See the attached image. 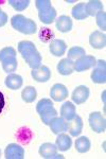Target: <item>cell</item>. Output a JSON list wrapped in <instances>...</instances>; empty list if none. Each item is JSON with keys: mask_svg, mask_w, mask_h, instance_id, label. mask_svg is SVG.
<instances>
[{"mask_svg": "<svg viewBox=\"0 0 106 159\" xmlns=\"http://www.w3.org/2000/svg\"><path fill=\"white\" fill-rule=\"evenodd\" d=\"M89 125L91 127V129L94 133H104L106 129V121L105 118L102 115V112L100 111H94L89 115L88 118Z\"/></svg>", "mask_w": 106, "mask_h": 159, "instance_id": "6da1fadb", "label": "cell"}, {"mask_svg": "<svg viewBox=\"0 0 106 159\" xmlns=\"http://www.w3.org/2000/svg\"><path fill=\"white\" fill-rule=\"evenodd\" d=\"M91 81L95 84H105L106 83V64L105 61H97L95 67L91 72Z\"/></svg>", "mask_w": 106, "mask_h": 159, "instance_id": "7a4b0ae2", "label": "cell"}, {"mask_svg": "<svg viewBox=\"0 0 106 159\" xmlns=\"http://www.w3.org/2000/svg\"><path fill=\"white\" fill-rule=\"evenodd\" d=\"M97 60L92 55H85L83 57L79 58L77 61H73V69L77 72H83V71L89 70L91 68L95 67Z\"/></svg>", "mask_w": 106, "mask_h": 159, "instance_id": "3957f363", "label": "cell"}, {"mask_svg": "<svg viewBox=\"0 0 106 159\" xmlns=\"http://www.w3.org/2000/svg\"><path fill=\"white\" fill-rule=\"evenodd\" d=\"M89 96H90V90L88 87L85 85H80L72 92L71 99L76 105H81L88 100Z\"/></svg>", "mask_w": 106, "mask_h": 159, "instance_id": "277c9868", "label": "cell"}, {"mask_svg": "<svg viewBox=\"0 0 106 159\" xmlns=\"http://www.w3.org/2000/svg\"><path fill=\"white\" fill-rule=\"evenodd\" d=\"M38 153H39V155L41 156V157L46 158V159L64 158L63 155H59V154H58V148H56V145L52 144V143H49V142L41 144Z\"/></svg>", "mask_w": 106, "mask_h": 159, "instance_id": "5b68a950", "label": "cell"}, {"mask_svg": "<svg viewBox=\"0 0 106 159\" xmlns=\"http://www.w3.org/2000/svg\"><path fill=\"white\" fill-rule=\"evenodd\" d=\"M4 156L7 159H24L25 150L17 143H10L6 148Z\"/></svg>", "mask_w": 106, "mask_h": 159, "instance_id": "8992f818", "label": "cell"}, {"mask_svg": "<svg viewBox=\"0 0 106 159\" xmlns=\"http://www.w3.org/2000/svg\"><path fill=\"white\" fill-rule=\"evenodd\" d=\"M69 92L68 89L65 85L63 84H54V85L51 87L50 90V97L53 101L55 102H62L64 101L67 97H68Z\"/></svg>", "mask_w": 106, "mask_h": 159, "instance_id": "52a82bcc", "label": "cell"}, {"mask_svg": "<svg viewBox=\"0 0 106 159\" xmlns=\"http://www.w3.org/2000/svg\"><path fill=\"white\" fill-rule=\"evenodd\" d=\"M31 75L34 79V81L38 82V83H46V82H48L51 78V70L47 66L41 65L40 67H38L36 69H32Z\"/></svg>", "mask_w": 106, "mask_h": 159, "instance_id": "ba28073f", "label": "cell"}, {"mask_svg": "<svg viewBox=\"0 0 106 159\" xmlns=\"http://www.w3.org/2000/svg\"><path fill=\"white\" fill-rule=\"evenodd\" d=\"M89 43L94 49H103L106 46V35L101 31H94L89 36Z\"/></svg>", "mask_w": 106, "mask_h": 159, "instance_id": "9c48e42d", "label": "cell"}, {"mask_svg": "<svg viewBox=\"0 0 106 159\" xmlns=\"http://www.w3.org/2000/svg\"><path fill=\"white\" fill-rule=\"evenodd\" d=\"M49 126H50L51 132L54 135H58L61 133L66 132L67 129H68V122L62 117H55L50 121Z\"/></svg>", "mask_w": 106, "mask_h": 159, "instance_id": "30bf717a", "label": "cell"}, {"mask_svg": "<svg viewBox=\"0 0 106 159\" xmlns=\"http://www.w3.org/2000/svg\"><path fill=\"white\" fill-rule=\"evenodd\" d=\"M49 50H50L51 54L54 56H63L66 53L67 50V43L63 39H53L50 43L49 46Z\"/></svg>", "mask_w": 106, "mask_h": 159, "instance_id": "8fae6325", "label": "cell"}, {"mask_svg": "<svg viewBox=\"0 0 106 159\" xmlns=\"http://www.w3.org/2000/svg\"><path fill=\"white\" fill-rule=\"evenodd\" d=\"M67 122H68V129H67V130L69 132L70 136H72V137H77V136L81 134L83 130V120L81 117L76 115L73 119Z\"/></svg>", "mask_w": 106, "mask_h": 159, "instance_id": "7c38bea8", "label": "cell"}, {"mask_svg": "<svg viewBox=\"0 0 106 159\" xmlns=\"http://www.w3.org/2000/svg\"><path fill=\"white\" fill-rule=\"evenodd\" d=\"M55 27L59 32L67 33V32H70L72 30L73 24H72V20L69 16L62 15V16H59L58 18L55 20Z\"/></svg>", "mask_w": 106, "mask_h": 159, "instance_id": "4fadbf2b", "label": "cell"}, {"mask_svg": "<svg viewBox=\"0 0 106 159\" xmlns=\"http://www.w3.org/2000/svg\"><path fill=\"white\" fill-rule=\"evenodd\" d=\"M22 58H24L25 61V63L29 65V67H31L32 69H36L41 66V61H43V58H41L40 53L38 52L37 50H34V51H32V52L28 53L27 55L22 56Z\"/></svg>", "mask_w": 106, "mask_h": 159, "instance_id": "5bb4252c", "label": "cell"}, {"mask_svg": "<svg viewBox=\"0 0 106 159\" xmlns=\"http://www.w3.org/2000/svg\"><path fill=\"white\" fill-rule=\"evenodd\" d=\"M4 83H6V86L7 88L12 89V90H18V89L22 87L24 80H22V78L19 74L10 73L6 78V82Z\"/></svg>", "mask_w": 106, "mask_h": 159, "instance_id": "9a60e30c", "label": "cell"}, {"mask_svg": "<svg viewBox=\"0 0 106 159\" xmlns=\"http://www.w3.org/2000/svg\"><path fill=\"white\" fill-rule=\"evenodd\" d=\"M76 116V106L72 102H65L61 107V117L65 119L66 121H70Z\"/></svg>", "mask_w": 106, "mask_h": 159, "instance_id": "2e32d148", "label": "cell"}, {"mask_svg": "<svg viewBox=\"0 0 106 159\" xmlns=\"http://www.w3.org/2000/svg\"><path fill=\"white\" fill-rule=\"evenodd\" d=\"M55 145H56V148H58V151L66 152V151L70 150V148L72 145V140L68 135L61 133V134L58 135V138H56V141H55Z\"/></svg>", "mask_w": 106, "mask_h": 159, "instance_id": "e0dca14e", "label": "cell"}, {"mask_svg": "<svg viewBox=\"0 0 106 159\" xmlns=\"http://www.w3.org/2000/svg\"><path fill=\"white\" fill-rule=\"evenodd\" d=\"M38 17H39L40 21L43 24L50 25L56 19V10L53 7H51L48 10H45V11H39L38 12Z\"/></svg>", "mask_w": 106, "mask_h": 159, "instance_id": "ac0fdd59", "label": "cell"}, {"mask_svg": "<svg viewBox=\"0 0 106 159\" xmlns=\"http://www.w3.org/2000/svg\"><path fill=\"white\" fill-rule=\"evenodd\" d=\"M58 71L62 75H70L74 72L73 61L68 60V58H63L58 64Z\"/></svg>", "mask_w": 106, "mask_h": 159, "instance_id": "d6986e66", "label": "cell"}, {"mask_svg": "<svg viewBox=\"0 0 106 159\" xmlns=\"http://www.w3.org/2000/svg\"><path fill=\"white\" fill-rule=\"evenodd\" d=\"M72 17L76 20H84L88 17L86 12V3L85 2H80L77 3L76 6H74L72 7V11H71Z\"/></svg>", "mask_w": 106, "mask_h": 159, "instance_id": "ffe728a7", "label": "cell"}, {"mask_svg": "<svg viewBox=\"0 0 106 159\" xmlns=\"http://www.w3.org/2000/svg\"><path fill=\"white\" fill-rule=\"evenodd\" d=\"M103 11V4L100 0H90L86 3V12L88 16H97Z\"/></svg>", "mask_w": 106, "mask_h": 159, "instance_id": "44dd1931", "label": "cell"}, {"mask_svg": "<svg viewBox=\"0 0 106 159\" xmlns=\"http://www.w3.org/2000/svg\"><path fill=\"white\" fill-rule=\"evenodd\" d=\"M39 117L44 124L49 125V123H50V121L53 118L58 117V111H56V109L53 106H48L39 112Z\"/></svg>", "mask_w": 106, "mask_h": 159, "instance_id": "7402d4cb", "label": "cell"}, {"mask_svg": "<svg viewBox=\"0 0 106 159\" xmlns=\"http://www.w3.org/2000/svg\"><path fill=\"white\" fill-rule=\"evenodd\" d=\"M90 148H91V142L85 136H82L76 140V150L79 153H87L90 150Z\"/></svg>", "mask_w": 106, "mask_h": 159, "instance_id": "603a6c76", "label": "cell"}, {"mask_svg": "<svg viewBox=\"0 0 106 159\" xmlns=\"http://www.w3.org/2000/svg\"><path fill=\"white\" fill-rule=\"evenodd\" d=\"M37 97V91L33 86H27L21 91V99L24 100L25 103H32L35 101Z\"/></svg>", "mask_w": 106, "mask_h": 159, "instance_id": "cb8c5ba5", "label": "cell"}, {"mask_svg": "<svg viewBox=\"0 0 106 159\" xmlns=\"http://www.w3.org/2000/svg\"><path fill=\"white\" fill-rule=\"evenodd\" d=\"M68 60H70L72 61H77L79 58H81L83 57V56H85L86 55V51H85L84 48H82V47H72L70 48V49L68 50Z\"/></svg>", "mask_w": 106, "mask_h": 159, "instance_id": "d4e9b609", "label": "cell"}, {"mask_svg": "<svg viewBox=\"0 0 106 159\" xmlns=\"http://www.w3.org/2000/svg\"><path fill=\"white\" fill-rule=\"evenodd\" d=\"M36 49V46L32 42H28V40H22L18 43V52L21 54V56L27 55L28 53L32 52Z\"/></svg>", "mask_w": 106, "mask_h": 159, "instance_id": "484cf974", "label": "cell"}, {"mask_svg": "<svg viewBox=\"0 0 106 159\" xmlns=\"http://www.w3.org/2000/svg\"><path fill=\"white\" fill-rule=\"evenodd\" d=\"M36 31H37V27H36L35 21L30 18H27L24 25H22L21 30H20V33L25 35H32L36 33Z\"/></svg>", "mask_w": 106, "mask_h": 159, "instance_id": "4316f807", "label": "cell"}, {"mask_svg": "<svg viewBox=\"0 0 106 159\" xmlns=\"http://www.w3.org/2000/svg\"><path fill=\"white\" fill-rule=\"evenodd\" d=\"M17 60L16 57H11L2 61V68H3L4 72L7 73H13L17 69Z\"/></svg>", "mask_w": 106, "mask_h": 159, "instance_id": "83f0119b", "label": "cell"}, {"mask_svg": "<svg viewBox=\"0 0 106 159\" xmlns=\"http://www.w3.org/2000/svg\"><path fill=\"white\" fill-rule=\"evenodd\" d=\"M9 4L15 11H24L30 6V0H9Z\"/></svg>", "mask_w": 106, "mask_h": 159, "instance_id": "f1b7e54d", "label": "cell"}, {"mask_svg": "<svg viewBox=\"0 0 106 159\" xmlns=\"http://www.w3.org/2000/svg\"><path fill=\"white\" fill-rule=\"evenodd\" d=\"M25 19H27V18H25L24 15L17 14V15H15V16L12 17L11 25L14 28L15 30H17L18 32H20V30H21V28H22V25H24V24H25Z\"/></svg>", "mask_w": 106, "mask_h": 159, "instance_id": "f546056e", "label": "cell"}, {"mask_svg": "<svg viewBox=\"0 0 106 159\" xmlns=\"http://www.w3.org/2000/svg\"><path fill=\"white\" fill-rule=\"evenodd\" d=\"M16 50L13 47H6L2 50H0V61H3L11 57H16Z\"/></svg>", "mask_w": 106, "mask_h": 159, "instance_id": "4dcf8cb0", "label": "cell"}, {"mask_svg": "<svg viewBox=\"0 0 106 159\" xmlns=\"http://www.w3.org/2000/svg\"><path fill=\"white\" fill-rule=\"evenodd\" d=\"M95 17H97L98 27H99L100 29L104 32V31L106 30V14H105V12H103V11L100 12Z\"/></svg>", "mask_w": 106, "mask_h": 159, "instance_id": "1f68e13d", "label": "cell"}, {"mask_svg": "<svg viewBox=\"0 0 106 159\" xmlns=\"http://www.w3.org/2000/svg\"><path fill=\"white\" fill-rule=\"evenodd\" d=\"M35 7L36 9L39 11H45V10H48L49 7H52L51 4V1L50 0H36L35 1Z\"/></svg>", "mask_w": 106, "mask_h": 159, "instance_id": "d6a6232c", "label": "cell"}, {"mask_svg": "<svg viewBox=\"0 0 106 159\" xmlns=\"http://www.w3.org/2000/svg\"><path fill=\"white\" fill-rule=\"evenodd\" d=\"M48 106H53L52 101H51L50 99H47V98L41 99L40 101L37 103V105H36V111H37L38 114H39L41 110L45 109L46 107H48Z\"/></svg>", "mask_w": 106, "mask_h": 159, "instance_id": "836d02e7", "label": "cell"}, {"mask_svg": "<svg viewBox=\"0 0 106 159\" xmlns=\"http://www.w3.org/2000/svg\"><path fill=\"white\" fill-rule=\"evenodd\" d=\"M7 20H9V18H7V15L2 11L1 13H0V28L4 27V25H7Z\"/></svg>", "mask_w": 106, "mask_h": 159, "instance_id": "e575fe53", "label": "cell"}, {"mask_svg": "<svg viewBox=\"0 0 106 159\" xmlns=\"http://www.w3.org/2000/svg\"><path fill=\"white\" fill-rule=\"evenodd\" d=\"M0 157H1V151H0Z\"/></svg>", "mask_w": 106, "mask_h": 159, "instance_id": "d590c367", "label": "cell"}, {"mask_svg": "<svg viewBox=\"0 0 106 159\" xmlns=\"http://www.w3.org/2000/svg\"><path fill=\"white\" fill-rule=\"evenodd\" d=\"M1 12H2V10H1V9H0V13H1Z\"/></svg>", "mask_w": 106, "mask_h": 159, "instance_id": "8d00e7d4", "label": "cell"}]
</instances>
